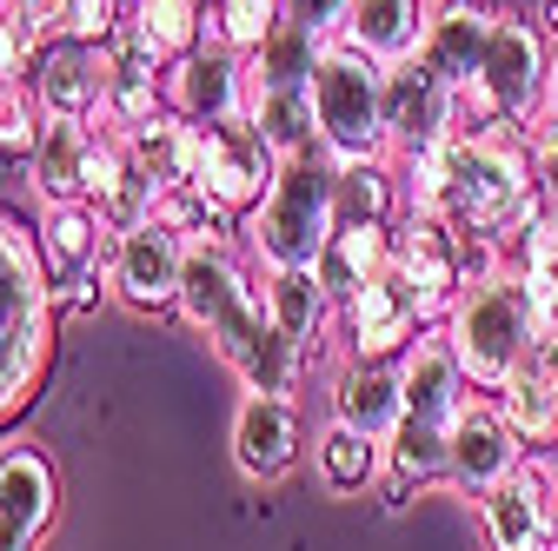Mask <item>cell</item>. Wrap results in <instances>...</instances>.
<instances>
[{"instance_id": "cell-1", "label": "cell", "mask_w": 558, "mask_h": 551, "mask_svg": "<svg viewBox=\"0 0 558 551\" xmlns=\"http://www.w3.org/2000/svg\"><path fill=\"white\" fill-rule=\"evenodd\" d=\"M399 186H405V206H418V213H439L459 233H493L506 246L551 206L532 180L525 126H506V120L472 133L459 126L433 154L399 160Z\"/></svg>"}, {"instance_id": "cell-2", "label": "cell", "mask_w": 558, "mask_h": 551, "mask_svg": "<svg viewBox=\"0 0 558 551\" xmlns=\"http://www.w3.org/2000/svg\"><path fill=\"white\" fill-rule=\"evenodd\" d=\"M53 280H47V259H40V233L0 206V432H14L47 372H53Z\"/></svg>"}, {"instance_id": "cell-3", "label": "cell", "mask_w": 558, "mask_h": 551, "mask_svg": "<svg viewBox=\"0 0 558 551\" xmlns=\"http://www.w3.org/2000/svg\"><path fill=\"white\" fill-rule=\"evenodd\" d=\"M332 226H339V160L326 147H306L293 160H279V180H272V193L246 213L240 246H246V259L259 272L319 266Z\"/></svg>"}, {"instance_id": "cell-4", "label": "cell", "mask_w": 558, "mask_h": 551, "mask_svg": "<svg viewBox=\"0 0 558 551\" xmlns=\"http://www.w3.org/2000/svg\"><path fill=\"white\" fill-rule=\"evenodd\" d=\"M446 339H452V353L472 379V392H506L532 353H545V339H538V319L525 306V286H519V272H499V280H472L452 313L439 319Z\"/></svg>"}, {"instance_id": "cell-5", "label": "cell", "mask_w": 558, "mask_h": 551, "mask_svg": "<svg viewBox=\"0 0 558 551\" xmlns=\"http://www.w3.org/2000/svg\"><path fill=\"white\" fill-rule=\"evenodd\" d=\"M551 34L538 27V14L525 21L519 8H499L493 14V47H485V74L478 87L459 94V126H532L545 113V94H551Z\"/></svg>"}, {"instance_id": "cell-6", "label": "cell", "mask_w": 558, "mask_h": 551, "mask_svg": "<svg viewBox=\"0 0 558 551\" xmlns=\"http://www.w3.org/2000/svg\"><path fill=\"white\" fill-rule=\"evenodd\" d=\"M313 120H319V147L339 167L392 160L386 154V66L360 53L353 40H326L313 66Z\"/></svg>"}, {"instance_id": "cell-7", "label": "cell", "mask_w": 558, "mask_h": 551, "mask_svg": "<svg viewBox=\"0 0 558 551\" xmlns=\"http://www.w3.org/2000/svg\"><path fill=\"white\" fill-rule=\"evenodd\" d=\"M113 60L120 47L113 40H40L34 60H27V100L40 113H60V120H94L107 113V87H113Z\"/></svg>"}, {"instance_id": "cell-8", "label": "cell", "mask_w": 558, "mask_h": 551, "mask_svg": "<svg viewBox=\"0 0 558 551\" xmlns=\"http://www.w3.org/2000/svg\"><path fill=\"white\" fill-rule=\"evenodd\" d=\"M279 180V154L259 140L253 120H220V126H193V186L214 193L227 213H253Z\"/></svg>"}, {"instance_id": "cell-9", "label": "cell", "mask_w": 558, "mask_h": 551, "mask_svg": "<svg viewBox=\"0 0 558 551\" xmlns=\"http://www.w3.org/2000/svg\"><path fill=\"white\" fill-rule=\"evenodd\" d=\"M113 299L140 319H173L180 313V280H186V240L167 220H147L133 233H113V259H107Z\"/></svg>"}, {"instance_id": "cell-10", "label": "cell", "mask_w": 558, "mask_h": 551, "mask_svg": "<svg viewBox=\"0 0 558 551\" xmlns=\"http://www.w3.org/2000/svg\"><path fill=\"white\" fill-rule=\"evenodd\" d=\"M452 133H459V87L439 81L418 53L386 66V154L418 160L439 140H452Z\"/></svg>"}, {"instance_id": "cell-11", "label": "cell", "mask_w": 558, "mask_h": 551, "mask_svg": "<svg viewBox=\"0 0 558 551\" xmlns=\"http://www.w3.org/2000/svg\"><path fill=\"white\" fill-rule=\"evenodd\" d=\"M246 107H253V66L227 40H199L167 66V113H180L186 126L246 120Z\"/></svg>"}, {"instance_id": "cell-12", "label": "cell", "mask_w": 558, "mask_h": 551, "mask_svg": "<svg viewBox=\"0 0 558 551\" xmlns=\"http://www.w3.org/2000/svg\"><path fill=\"white\" fill-rule=\"evenodd\" d=\"M519 465H525V445H519L512 419L499 412V399L493 392H472L459 405V419L446 426V486L465 492V499H485Z\"/></svg>"}, {"instance_id": "cell-13", "label": "cell", "mask_w": 558, "mask_h": 551, "mask_svg": "<svg viewBox=\"0 0 558 551\" xmlns=\"http://www.w3.org/2000/svg\"><path fill=\"white\" fill-rule=\"evenodd\" d=\"M339 332H345V359H399L426 332V313H418V293L399 272V259L339 306Z\"/></svg>"}, {"instance_id": "cell-14", "label": "cell", "mask_w": 558, "mask_h": 551, "mask_svg": "<svg viewBox=\"0 0 558 551\" xmlns=\"http://www.w3.org/2000/svg\"><path fill=\"white\" fill-rule=\"evenodd\" d=\"M551 505H558V472L538 452H525V465L478 499V525L493 551H551Z\"/></svg>"}, {"instance_id": "cell-15", "label": "cell", "mask_w": 558, "mask_h": 551, "mask_svg": "<svg viewBox=\"0 0 558 551\" xmlns=\"http://www.w3.org/2000/svg\"><path fill=\"white\" fill-rule=\"evenodd\" d=\"M399 233V272L412 280L418 293V313H426V326H439L452 313V299L465 293V266H459V226L439 220V213H418V206H405V213L392 220Z\"/></svg>"}, {"instance_id": "cell-16", "label": "cell", "mask_w": 558, "mask_h": 551, "mask_svg": "<svg viewBox=\"0 0 558 551\" xmlns=\"http://www.w3.org/2000/svg\"><path fill=\"white\" fill-rule=\"evenodd\" d=\"M60 518V472L40 445H0V551H40Z\"/></svg>"}, {"instance_id": "cell-17", "label": "cell", "mask_w": 558, "mask_h": 551, "mask_svg": "<svg viewBox=\"0 0 558 551\" xmlns=\"http://www.w3.org/2000/svg\"><path fill=\"white\" fill-rule=\"evenodd\" d=\"M493 0H433L426 8V34H418V60L439 81H452L459 94L478 87L485 74V47H493Z\"/></svg>"}, {"instance_id": "cell-18", "label": "cell", "mask_w": 558, "mask_h": 551, "mask_svg": "<svg viewBox=\"0 0 558 551\" xmlns=\"http://www.w3.org/2000/svg\"><path fill=\"white\" fill-rule=\"evenodd\" d=\"M399 385H405V419H426V426H452L459 419V405L472 399V379L452 353V339L446 326H426L412 339V346L399 353Z\"/></svg>"}, {"instance_id": "cell-19", "label": "cell", "mask_w": 558, "mask_h": 551, "mask_svg": "<svg viewBox=\"0 0 558 551\" xmlns=\"http://www.w3.org/2000/svg\"><path fill=\"white\" fill-rule=\"evenodd\" d=\"M233 465L253 486H279L300 465V405L272 392H246L233 412Z\"/></svg>"}, {"instance_id": "cell-20", "label": "cell", "mask_w": 558, "mask_h": 551, "mask_svg": "<svg viewBox=\"0 0 558 551\" xmlns=\"http://www.w3.org/2000/svg\"><path fill=\"white\" fill-rule=\"evenodd\" d=\"M160 199H167V193L147 180V167L126 154V140L100 126L94 167H87V206L100 213V226H107V233H133V226H147V220L160 213Z\"/></svg>"}, {"instance_id": "cell-21", "label": "cell", "mask_w": 558, "mask_h": 551, "mask_svg": "<svg viewBox=\"0 0 558 551\" xmlns=\"http://www.w3.org/2000/svg\"><path fill=\"white\" fill-rule=\"evenodd\" d=\"M94 140H100V126H94V120H60V113H40L34 147H27V180H34V193H40L47 206H60V199H87Z\"/></svg>"}, {"instance_id": "cell-22", "label": "cell", "mask_w": 558, "mask_h": 551, "mask_svg": "<svg viewBox=\"0 0 558 551\" xmlns=\"http://www.w3.org/2000/svg\"><path fill=\"white\" fill-rule=\"evenodd\" d=\"M332 419L386 445V439L399 432V419H405L399 359H345V366L332 372Z\"/></svg>"}, {"instance_id": "cell-23", "label": "cell", "mask_w": 558, "mask_h": 551, "mask_svg": "<svg viewBox=\"0 0 558 551\" xmlns=\"http://www.w3.org/2000/svg\"><path fill=\"white\" fill-rule=\"evenodd\" d=\"M40 259H47V280L66 286V280H81V272H107L113 259V233L100 226V213L87 199H60L40 213Z\"/></svg>"}, {"instance_id": "cell-24", "label": "cell", "mask_w": 558, "mask_h": 551, "mask_svg": "<svg viewBox=\"0 0 558 551\" xmlns=\"http://www.w3.org/2000/svg\"><path fill=\"white\" fill-rule=\"evenodd\" d=\"M392 259H399V233L386 220H339L313 272H319V286L332 293V306H345L360 286H373Z\"/></svg>"}, {"instance_id": "cell-25", "label": "cell", "mask_w": 558, "mask_h": 551, "mask_svg": "<svg viewBox=\"0 0 558 551\" xmlns=\"http://www.w3.org/2000/svg\"><path fill=\"white\" fill-rule=\"evenodd\" d=\"M259 299H266V319L287 332L300 353H313V346H319L326 319L339 313V306H332V293L319 286V272H313V266H279V272H259Z\"/></svg>"}, {"instance_id": "cell-26", "label": "cell", "mask_w": 558, "mask_h": 551, "mask_svg": "<svg viewBox=\"0 0 558 551\" xmlns=\"http://www.w3.org/2000/svg\"><path fill=\"white\" fill-rule=\"evenodd\" d=\"M199 27H206V0H126L120 40L147 53L154 66H173L180 53L199 47Z\"/></svg>"}, {"instance_id": "cell-27", "label": "cell", "mask_w": 558, "mask_h": 551, "mask_svg": "<svg viewBox=\"0 0 558 551\" xmlns=\"http://www.w3.org/2000/svg\"><path fill=\"white\" fill-rule=\"evenodd\" d=\"M313 472H319V486H326L332 499L379 492V478H386V445L332 419V426L313 439Z\"/></svg>"}, {"instance_id": "cell-28", "label": "cell", "mask_w": 558, "mask_h": 551, "mask_svg": "<svg viewBox=\"0 0 558 551\" xmlns=\"http://www.w3.org/2000/svg\"><path fill=\"white\" fill-rule=\"evenodd\" d=\"M493 399H499V412L512 419V432H519L525 452H551V439H558V366H551V346L532 353L525 372L506 392H493Z\"/></svg>"}, {"instance_id": "cell-29", "label": "cell", "mask_w": 558, "mask_h": 551, "mask_svg": "<svg viewBox=\"0 0 558 551\" xmlns=\"http://www.w3.org/2000/svg\"><path fill=\"white\" fill-rule=\"evenodd\" d=\"M418 34H426V0H353V21H345V40L379 66L412 60Z\"/></svg>"}, {"instance_id": "cell-30", "label": "cell", "mask_w": 558, "mask_h": 551, "mask_svg": "<svg viewBox=\"0 0 558 551\" xmlns=\"http://www.w3.org/2000/svg\"><path fill=\"white\" fill-rule=\"evenodd\" d=\"M246 120L259 126V140L279 154V160H293L306 147H319V120H313V87H259Z\"/></svg>"}, {"instance_id": "cell-31", "label": "cell", "mask_w": 558, "mask_h": 551, "mask_svg": "<svg viewBox=\"0 0 558 551\" xmlns=\"http://www.w3.org/2000/svg\"><path fill=\"white\" fill-rule=\"evenodd\" d=\"M126 140V154L147 167V180L160 186V193H173V186H193V126L180 120V113H160V120H147V126H133V133H120Z\"/></svg>"}, {"instance_id": "cell-32", "label": "cell", "mask_w": 558, "mask_h": 551, "mask_svg": "<svg viewBox=\"0 0 558 551\" xmlns=\"http://www.w3.org/2000/svg\"><path fill=\"white\" fill-rule=\"evenodd\" d=\"M405 213V186H399V160H360L339 167V220H399Z\"/></svg>"}, {"instance_id": "cell-33", "label": "cell", "mask_w": 558, "mask_h": 551, "mask_svg": "<svg viewBox=\"0 0 558 551\" xmlns=\"http://www.w3.org/2000/svg\"><path fill=\"white\" fill-rule=\"evenodd\" d=\"M386 478H399L412 492L446 486V432L426 419H399V432L386 439Z\"/></svg>"}, {"instance_id": "cell-34", "label": "cell", "mask_w": 558, "mask_h": 551, "mask_svg": "<svg viewBox=\"0 0 558 551\" xmlns=\"http://www.w3.org/2000/svg\"><path fill=\"white\" fill-rule=\"evenodd\" d=\"M246 66H253V94H259V87H313L319 40H313L306 27H293V21H279V27L266 34V47H259Z\"/></svg>"}, {"instance_id": "cell-35", "label": "cell", "mask_w": 558, "mask_h": 551, "mask_svg": "<svg viewBox=\"0 0 558 551\" xmlns=\"http://www.w3.org/2000/svg\"><path fill=\"white\" fill-rule=\"evenodd\" d=\"M279 21H287V0H206V27H199V40H227L233 53L253 60Z\"/></svg>"}, {"instance_id": "cell-36", "label": "cell", "mask_w": 558, "mask_h": 551, "mask_svg": "<svg viewBox=\"0 0 558 551\" xmlns=\"http://www.w3.org/2000/svg\"><path fill=\"white\" fill-rule=\"evenodd\" d=\"M126 21V0H53V34L66 40H113Z\"/></svg>"}, {"instance_id": "cell-37", "label": "cell", "mask_w": 558, "mask_h": 551, "mask_svg": "<svg viewBox=\"0 0 558 551\" xmlns=\"http://www.w3.org/2000/svg\"><path fill=\"white\" fill-rule=\"evenodd\" d=\"M525 154H532V180H538V193L558 206V113H538V120L525 126Z\"/></svg>"}, {"instance_id": "cell-38", "label": "cell", "mask_w": 558, "mask_h": 551, "mask_svg": "<svg viewBox=\"0 0 558 551\" xmlns=\"http://www.w3.org/2000/svg\"><path fill=\"white\" fill-rule=\"evenodd\" d=\"M287 21H293V27H306V34L326 47V40H345L353 0H287Z\"/></svg>"}, {"instance_id": "cell-39", "label": "cell", "mask_w": 558, "mask_h": 551, "mask_svg": "<svg viewBox=\"0 0 558 551\" xmlns=\"http://www.w3.org/2000/svg\"><path fill=\"white\" fill-rule=\"evenodd\" d=\"M27 60H34V47H27V34L0 14V87H27Z\"/></svg>"}, {"instance_id": "cell-40", "label": "cell", "mask_w": 558, "mask_h": 551, "mask_svg": "<svg viewBox=\"0 0 558 551\" xmlns=\"http://www.w3.org/2000/svg\"><path fill=\"white\" fill-rule=\"evenodd\" d=\"M538 27L551 34V47H558V0H545V8H538Z\"/></svg>"}, {"instance_id": "cell-41", "label": "cell", "mask_w": 558, "mask_h": 551, "mask_svg": "<svg viewBox=\"0 0 558 551\" xmlns=\"http://www.w3.org/2000/svg\"><path fill=\"white\" fill-rule=\"evenodd\" d=\"M545 113H558V60H551V94H545Z\"/></svg>"}, {"instance_id": "cell-42", "label": "cell", "mask_w": 558, "mask_h": 551, "mask_svg": "<svg viewBox=\"0 0 558 551\" xmlns=\"http://www.w3.org/2000/svg\"><path fill=\"white\" fill-rule=\"evenodd\" d=\"M538 458H545V465H551V472H558V439H551V452H538Z\"/></svg>"}, {"instance_id": "cell-43", "label": "cell", "mask_w": 558, "mask_h": 551, "mask_svg": "<svg viewBox=\"0 0 558 551\" xmlns=\"http://www.w3.org/2000/svg\"><path fill=\"white\" fill-rule=\"evenodd\" d=\"M551 551H558V505H551Z\"/></svg>"}, {"instance_id": "cell-44", "label": "cell", "mask_w": 558, "mask_h": 551, "mask_svg": "<svg viewBox=\"0 0 558 551\" xmlns=\"http://www.w3.org/2000/svg\"><path fill=\"white\" fill-rule=\"evenodd\" d=\"M551 366H558V346H551Z\"/></svg>"}]
</instances>
